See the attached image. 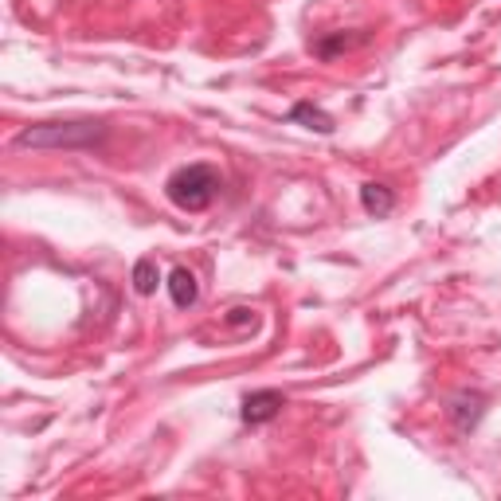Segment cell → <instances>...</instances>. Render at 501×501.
Segmentation results:
<instances>
[{
    "label": "cell",
    "mask_w": 501,
    "mask_h": 501,
    "mask_svg": "<svg viewBox=\"0 0 501 501\" xmlns=\"http://www.w3.org/2000/svg\"><path fill=\"white\" fill-rule=\"evenodd\" d=\"M447 415L455 420L458 435H470L474 427L482 423V415H486V396H482V392H458V396L450 400Z\"/></svg>",
    "instance_id": "obj_4"
},
{
    "label": "cell",
    "mask_w": 501,
    "mask_h": 501,
    "mask_svg": "<svg viewBox=\"0 0 501 501\" xmlns=\"http://www.w3.org/2000/svg\"><path fill=\"white\" fill-rule=\"evenodd\" d=\"M228 326H235V329H247V326H255V314H250V309H232L228 314Z\"/></svg>",
    "instance_id": "obj_10"
},
{
    "label": "cell",
    "mask_w": 501,
    "mask_h": 501,
    "mask_svg": "<svg viewBox=\"0 0 501 501\" xmlns=\"http://www.w3.org/2000/svg\"><path fill=\"white\" fill-rule=\"evenodd\" d=\"M110 137V129L102 122H43V126H28L12 137L16 149H99Z\"/></svg>",
    "instance_id": "obj_1"
},
{
    "label": "cell",
    "mask_w": 501,
    "mask_h": 501,
    "mask_svg": "<svg viewBox=\"0 0 501 501\" xmlns=\"http://www.w3.org/2000/svg\"><path fill=\"white\" fill-rule=\"evenodd\" d=\"M294 122H306L309 129H317V134H329L333 129V118L326 110H317V106H309V102H298L294 110H290Z\"/></svg>",
    "instance_id": "obj_7"
},
{
    "label": "cell",
    "mask_w": 501,
    "mask_h": 501,
    "mask_svg": "<svg viewBox=\"0 0 501 501\" xmlns=\"http://www.w3.org/2000/svg\"><path fill=\"white\" fill-rule=\"evenodd\" d=\"M282 408H286L282 392H274V388L250 392V396L243 400V423H247V427H262V423L279 420V415H282Z\"/></svg>",
    "instance_id": "obj_3"
},
{
    "label": "cell",
    "mask_w": 501,
    "mask_h": 501,
    "mask_svg": "<svg viewBox=\"0 0 501 501\" xmlns=\"http://www.w3.org/2000/svg\"><path fill=\"white\" fill-rule=\"evenodd\" d=\"M157 282H161L157 262H153V259H137L134 262V290L137 294H153V290H157Z\"/></svg>",
    "instance_id": "obj_9"
},
{
    "label": "cell",
    "mask_w": 501,
    "mask_h": 501,
    "mask_svg": "<svg viewBox=\"0 0 501 501\" xmlns=\"http://www.w3.org/2000/svg\"><path fill=\"white\" fill-rule=\"evenodd\" d=\"M364 40H368V35H345V32H337V35H326V40H317L314 52H317L321 59H333V55L349 52L353 43H364Z\"/></svg>",
    "instance_id": "obj_8"
},
{
    "label": "cell",
    "mask_w": 501,
    "mask_h": 501,
    "mask_svg": "<svg viewBox=\"0 0 501 501\" xmlns=\"http://www.w3.org/2000/svg\"><path fill=\"white\" fill-rule=\"evenodd\" d=\"M361 204H364L368 216H388V212L396 208V193H392L388 184L368 181V184H361Z\"/></svg>",
    "instance_id": "obj_6"
},
{
    "label": "cell",
    "mask_w": 501,
    "mask_h": 501,
    "mask_svg": "<svg viewBox=\"0 0 501 501\" xmlns=\"http://www.w3.org/2000/svg\"><path fill=\"white\" fill-rule=\"evenodd\" d=\"M220 193V173L216 165H184V169H176L169 181H165V196L173 200L181 212H204L212 200Z\"/></svg>",
    "instance_id": "obj_2"
},
{
    "label": "cell",
    "mask_w": 501,
    "mask_h": 501,
    "mask_svg": "<svg viewBox=\"0 0 501 501\" xmlns=\"http://www.w3.org/2000/svg\"><path fill=\"white\" fill-rule=\"evenodd\" d=\"M169 298H173V306L176 309H188V306H196V298H200V282H196V274L188 270V267H176L169 274Z\"/></svg>",
    "instance_id": "obj_5"
}]
</instances>
